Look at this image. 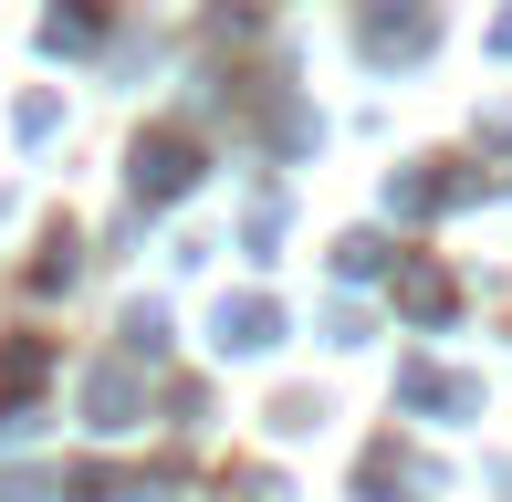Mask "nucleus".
Here are the masks:
<instances>
[{"mask_svg":"<svg viewBox=\"0 0 512 502\" xmlns=\"http://www.w3.org/2000/svg\"><path fill=\"white\" fill-rule=\"evenodd\" d=\"M126 189H136V210H168V199H189V189H199V147H189V136H136Z\"/></svg>","mask_w":512,"mask_h":502,"instance_id":"1","label":"nucleus"},{"mask_svg":"<svg viewBox=\"0 0 512 502\" xmlns=\"http://www.w3.org/2000/svg\"><path fill=\"white\" fill-rule=\"evenodd\" d=\"M209 346H220V356H272V346H283V314H272L262 293H241V304L209 314Z\"/></svg>","mask_w":512,"mask_h":502,"instance_id":"2","label":"nucleus"},{"mask_svg":"<svg viewBox=\"0 0 512 502\" xmlns=\"http://www.w3.org/2000/svg\"><path fill=\"white\" fill-rule=\"evenodd\" d=\"M398 304H408V325H450V283H439L429 262H408V272H398Z\"/></svg>","mask_w":512,"mask_h":502,"instance_id":"3","label":"nucleus"},{"mask_svg":"<svg viewBox=\"0 0 512 502\" xmlns=\"http://www.w3.org/2000/svg\"><path fill=\"white\" fill-rule=\"evenodd\" d=\"M84 408H95V429H136V377H126V367H105L95 387H84Z\"/></svg>","mask_w":512,"mask_h":502,"instance_id":"4","label":"nucleus"},{"mask_svg":"<svg viewBox=\"0 0 512 502\" xmlns=\"http://www.w3.org/2000/svg\"><path fill=\"white\" fill-rule=\"evenodd\" d=\"M95 42V0H74V11H42V53H84Z\"/></svg>","mask_w":512,"mask_h":502,"instance_id":"5","label":"nucleus"},{"mask_svg":"<svg viewBox=\"0 0 512 502\" xmlns=\"http://www.w3.org/2000/svg\"><path fill=\"white\" fill-rule=\"evenodd\" d=\"M126 356H168V304H126Z\"/></svg>","mask_w":512,"mask_h":502,"instance_id":"6","label":"nucleus"},{"mask_svg":"<svg viewBox=\"0 0 512 502\" xmlns=\"http://www.w3.org/2000/svg\"><path fill=\"white\" fill-rule=\"evenodd\" d=\"M387 262V241L377 231H356V241H335V272H345V283H366V272H377Z\"/></svg>","mask_w":512,"mask_h":502,"instance_id":"7","label":"nucleus"},{"mask_svg":"<svg viewBox=\"0 0 512 502\" xmlns=\"http://www.w3.org/2000/svg\"><path fill=\"white\" fill-rule=\"evenodd\" d=\"M11 126H21V147H42V136H53V126H63V105H53V95H32V105H21V116H11Z\"/></svg>","mask_w":512,"mask_h":502,"instance_id":"8","label":"nucleus"},{"mask_svg":"<svg viewBox=\"0 0 512 502\" xmlns=\"http://www.w3.org/2000/svg\"><path fill=\"white\" fill-rule=\"evenodd\" d=\"M366 502H387V492H366Z\"/></svg>","mask_w":512,"mask_h":502,"instance_id":"9","label":"nucleus"}]
</instances>
